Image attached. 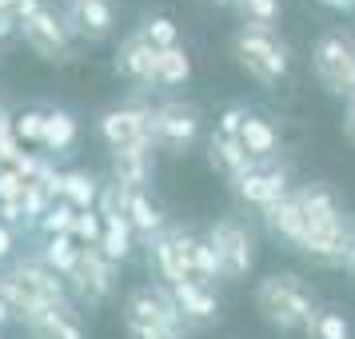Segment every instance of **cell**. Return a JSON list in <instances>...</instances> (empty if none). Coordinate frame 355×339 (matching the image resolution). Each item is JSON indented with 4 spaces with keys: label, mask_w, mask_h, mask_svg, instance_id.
Segmentation results:
<instances>
[{
    "label": "cell",
    "mask_w": 355,
    "mask_h": 339,
    "mask_svg": "<svg viewBox=\"0 0 355 339\" xmlns=\"http://www.w3.org/2000/svg\"><path fill=\"white\" fill-rule=\"evenodd\" d=\"M116 272H120V268H116L100 247H80V263H76V272H72V279H68L72 299L84 304V307H100L104 299H112Z\"/></svg>",
    "instance_id": "cell-9"
},
{
    "label": "cell",
    "mask_w": 355,
    "mask_h": 339,
    "mask_svg": "<svg viewBox=\"0 0 355 339\" xmlns=\"http://www.w3.org/2000/svg\"><path fill=\"white\" fill-rule=\"evenodd\" d=\"M128 224H132V232H136V240L148 243L168 227V220H164V208L148 192H132L128 195Z\"/></svg>",
    "instance_id": "cell-23"
},
{
    "label": "cell",
    "mask_w": 355,
    "mask_h": 339,
    "mask_svg": "<svg viewBox=\"0 0 355 339\" xmlns=\"http://www.w3.org/2000/svg\"><path fill=\"white\" fill-rule=\"evenodd\" d=\"M20 204H24V220H36V224H40V220H44V211L52 208L49 192H44L40 184H33V180L24 184V200H20Z\"/></svg>",
    "instance_id": "cell-36"
},
{
    "label": "cell",
    "mask_w": 355,
    "mask_h": 339,
    "mask_svg": "<svg viewBox=\"0 0 355 339\" xmlns=\"http://www.w3.org/2000/svg\"><path fill=\"white\" fill-rule=\"evenodd\" d=\"M100 252L112 259L116 268L136 256V232H132L128 216L124 220H104V236H100Z\"/></svg>",
    "instance_id": "cell-26"
},
{
    "label": "cell",
    "mask_w": 355,
    "mask_h": 339,
    "mask_svg": "<svg viewBox=\"0 0 355 339\" xmlns=\"http://www.w3.org/2000/svg\"><path fill=\"white\" fill-rule=\"evenodd\" d=\"M148 268L156 275V284H164V288H180L188 279V268H184L180 240H176V224H168L156 240H148Z\"/></svg>",
    "instance_id": "cell-13"
},
{
    "label": "cell",
    "mask_w": 355,
    "mask_h": 339,
    "mask_svg": "<svg viewBox=\"0 0 355 339\" xmlns=\"http://www.w3.org/2000/svg\"><path fill=\"white\" fill-rule=\"evenodd\" d=\"M152 172H156V148H152V140L136 144V148H124V152H112V180L132 188V192H148Z\"/></svg>",
    "instance_id": "cell-17"
},
{
    "label": "cell",
    "mask_w": 355,
    "mask_h": 339,
    "mask_svg": "<svg viewBox=\"0 0 355 339\" xmlns=\"http://www.w3.org/2000/svg\"><path fill=\"white\" fill-rule=\"evenodd\" d=\"M44 108H24V112L12 116V132H17L20 144H40L44 140Z\"/></svg>",
    "instance_id": "cell-34"
},
{
    "label": "cell",
    "mask_w": 355,
    "mask_h": 339,
    "mask_svg": "<svg viewBox=\"0 0 355 339\" xmlns=\"http://www.w3.org/2000/svg\"><path fill=\"white\" fill-rule=\"evenodd\" d=\"M24 331H28V339H88L84 320H80V307L76 304L36 311V315L24 320Z\"/></svg>",
    "instance_id": "cell-14"
},
{
    "label": "cell",
    "mask_w": 355,
    "mask_h": 339,
    "mask_svg": "<svg viewBox=\"0 0 355 339\" xmlns=\"http://www.w3.org/2000/svg\"><path fill=\"white\" fill-rule=\"evenodd\" d=\"M12 116H17V112H8V108L0 104V136H4V132H12Z\"/></svg>",
    "instance_id": "cell-48"
},
{
    "label": "cell",
    "mask_w": 355,
    "mask_h": 339,
    "mask_svg": "<svg viewBox=\"0 0 355 339\" xmlns=\"http://www.w3.org/2000/svg\"><path fill=\"white\" fill-rule=\"evenodd\" d=\"M40 164H44V156H36V152H24L12 168H17L20 180H36V172H40Z\"/></svg>",
    "instance_id": "cell-40"
},
{
    "label": "cell",
    "mask_w": 355,
    "mask_h": 339,
    "mask_svg": "<svg viewBox=\"0 0 355 339\" xmlns=\"http://www.w3.org/2000/svg\"><path fill=\"white\" fill-rule=\"evenodd\" d=\"M20 40L44 64H68L72 60V28H68V17L56 12V8H49V4L36 17L20 20Z\"/></svg>",
    "instance_id": "cell-8"
},
{
    "label": "cell",
    "mask_w": 355,
    "mask_h": 339,
    "mask_svg": "<svg viewBox=\"0 0 355 339\" xmlns=\"http://www.w3.org/2000/svg\"><path fill=\"white\" fill-rule=\"evenodd\" d=\"M64 4H68V8H76V4H84V0H64Z\"/></svg>",
    "instance_id": "cell-53"
},
{
    "label": "cell",
    "mask_w": 355,
    "mask_h": 339,
    "mask_svg": "<svg viewBox=\"0 0 355 339\" xmlns=\"http://www.w3.org/2000/svg\"><path fill=\"white\" fill-rule=\"evenodd\" d=\"M263 224H268V232H272L279 243H288L291 252H300L307 240V216L304 208H300V200H295V192L288 195V200H279L275 208L263 211Z\"/></svg>",
    "instance_id": "cell-19"
},
{
    "label": "cell",
    "mask_w": 355,
    "mask_h": 339,
    "mask_svg": "<svg viewBox=\"0 0 355 339\" xmlns=\"http://www.w3.org/2000/svg\"><path fill=\"white\" fill-rule=\"evenodd\" d=\"M176 240H180L184 268H188V279L211 288V279H220V263H216V252H211L208 236H196V232H188V227L176 224Z\"/></svg>",
    "instance_id": "cell-20"
},
{
    "label": "cell",
    "mask_w": 355,
    "mask_h": 339,
    "mask_svg": "<svg viewBox=\"0 0 355 339\" xmlns=\"http://www.w3.org/2000/svg\"><path fill=\"white\" fill-rule=\"evenodd\" d=\"M148 116H152V104H112L96 116V136L112 152L148 144Z\"/></svg>",
    "instance_id": "cell-10"
},
{
    "label": "cell",
    "mask_w": 355,
    "mask_h": 339,
    "mask_svg": "<svg viewBox=\"0 0 355 339\" xmlns=\"http://www.w3.org/2000/svg\"><path fill=\"white\" fill-rule=\"evenodd\" d=\"M76 136H80V120L68 112V108H49V116H44V140H40V148L44 152H68V148L76 144Z\"/></svg>",
    "instance_id": "cell-25"
},
{
    "label": "cell",
    "mask_w": 355,
    "mask_h": 339,
    "mask_svg": "<svg viewBox=\"0 0 355 339\" xmlns=\"http://www.w3.org/2000/svg\"><path fill=\"white\" fill-rule=\"evenodd\" d=\"M236 12L243 17V24L275 28V20H279V12H284V0H236Z\"/></svg>",
    "instance_id": "cell-31"
},
{
    "label": "cell",
    "mask_w": 355,
    "mask_h": 339,
    "mask_svg": "<svg viewBox=\"0 0 355 339\" xmlns=\"http://www.w3.org/2000/svg\"><path fill=\"white\" fill-rule=\"evenodd\" d=\"M68 28L72 36H80L88 44H100V40H108L116 33V8L112 0H84L76 8H68Z\"/></svg>",
    "instance_id": "cell-16"
},
{
    "label": "cell",
    "mask_w": 355,
    "mask_h": 339,
    "mask_svg": "<svg viewBox=\"0 0 355 339\" xmlns=\"http://www.w3.org/2000/svg\"><path fill=\"white\" fill-rule=\"evenodd\" d=\"M36 259H40L49 272H56L60 279H72L76 263H80V243L72 240V236H49V240L40 243Z\"/></svg>",
    "instance_id": "cell-24"
},
{
    "label": "cell",
    "mask_w": 355,
    "mask_h": 339,
    "mask_svg": "<svg viewBox=\"0 0 355 339\" xmlns=\"http://www.w3.org/2000/svg\"><path fill=\"white\" fill-rule=\"evenodd\" d=\"M8 36H20L17 12H0V40H8Z\"/></svg>",
    "instance_id": "cell-45"
},
{
    "label": "cell",
    "mask_w": 355,
    "mask_h": 339,
    "mask_svg": "<svg viewBox=\"0 0 355 339\" xmlns=\"http://www.w3.org/2000/svg\"><path fill=\"white\" fill-rule=\"evenodd\" d=\"M232 192L240 195V204H248V208L268 211V208H275L279 200H288L295 188H291V176L284 168H263V164H259L256 172H248L240 184H232Z\"/></svg>",
    "instance_id": "cell-12"
},
{
    "label": "cell",
    "mask_w": 355,
    "mask_h": 339,
    "mask_svg": "<svg viewBox=\"0 0 355 339\" xmlns=\"http://www.w3.org/2000/svg\"><path fill=\"white\" fill-rule=\"evenodd\" d=\"M128 339H188V336H176V331H152V327H124Z\"/></svg>",
    "instance_id": "cell-42"
},
{
    "label": "cell",
    "mask_w": 355,
    "mask_h": 339,
    "mask_svg": "<svg viewBox=\"0 0 355 339\" xmlns=\"http://www.w3.org/2000/svg\"><path fill=\"white\" fill-rule=\"evenodd\" d=\"M0 12H17V0H0Z\"/></svg>",
    "instance_id": "cell-50"
},
{
    "label": "cell",
    "mask_w": 355,
    "mask_h": 339,
    "mask_svg": "<svg viewBox=\"0 0 355 339\" xmlns=\"http://www.w3.org/2000/svg\"><path fill=\"white\" fill-rule=\"evenodd\" d=\"M33 184H40V188L49 192L52 204H56V200H64V172H60V168L49 160V156H44V164H40V172H36Z\"/></svg>",
    "instance_id": "cell-37"
},
{
    "label": "cell",
    "mask_w": 355,
    "mask_h": 339,
    "mask_svg": "<svg viewBox=\"0 0 355 339\" xmlns=\"http://www.w3.org/2000/svg\"><path fill=\"white\" fill-rule=\"evenodd\" d=\"M311 72L323 92L343 100H355V36L327 28L311 44Z\"/></svg>",
    "instance_id": "cell-6"
},
{
    "label": "cell",
    "mask_w": 355,
    "mask_h": 339,
    "mask_svg": "<svg viewBox=\"0 0 355 339\" xmlns=\"http://www.w3.org/2000/svg\"><path fill=\"white\" fill-rule=\"evenodd\" d=\"M120 315H124V327H152V331H176V336L192 331L176 304V295H172V288H164L156 279L128 288L124 304H120Z\"/></svg>",
    "instance_id": "cell-4"
},
{
    "label": "cell",
    "mask_w": 355,
    "mask_h": 339,
    "mask_svg": "<svg viewBox=\"0 0 355 339\" xmlns=\"http://www.w3.org/2000/svg\"><path fill=\"white\" fill-rule=\"evenodd\" d=\"M243 120H248V108H243V104H227L224 112L216 116V132H220V136H232V140H240Z\"/></svg>",
    "instance_id": "cell-38"
},
{
    "label": "cell",
    "mask_w": 355,
    "mask_h": 339,
    "mask_svg": "<svg viewBox=\"0 0 355 339\" xmlns=\"http://www.w3.org/2000/svg\"><path fill=\"white\" fill-rule=\"evenodd\" d=\"M304 339H352V323L339 307H315Z\"/></svg>",
    "instance_id": "cell-28"
},
{
    "label": "cell",
    "mask_w": 355,
    "mask_h": 339,
    "mask_svg": "<svg viewBox=\"0 0 355 339\" xmlns=\"http://www.w3.org/2000/svg\"><path fill=\"white\" fill-rule=\"evenodd\" d=\"M100 236H104V220L100 211H76V224H72V240L80 247H100Z\"/></svg>",
    "instance_id": "cell-35"
},
{
    "label": "cell",
    "mask_w": 355,
    "mask_h": 339,
    "mask_svg": "<svg viewBox=\"0 0 355 339\" xmlns=\"http://www.w3.org/2000/svg\"><path fill=\"white\" fill-rule=\"evenodd\" d=\"M343 268H347V272L355 275V243H352V256H347V263H343Z\"/></svg>",
    "instance_id": "cell-51"
},
{
    "label": "cell",
    "mask_w": 355,
    "mask_h": 339,
    "mask_svg": "<svg viewBox=\"0 0 355 339\" xmlns=\"http://www.w3.org/2000/svg\"><path fill=\"white\" fill-rule=\"evenodd\" d=\"M232 60L240 64L248 80L263 84V88H275L291 72V52L284 44V36L275 28H263V24H240L232 33Z\"/></svg>",
    "instance_id": "cell-3"
},
{
    "label": "cell",
    "mask_w": 355,
    "mask_h": 339,
    "mask_svg": "<svg viewBox=\"0 0 355 339\" xmlns=\"http://www.w3.org/2000/svg\"><path fill=\"white\" fill-rule=\"evenodd\" d=\"M192 80V56L184 44L160 52V88H180V84Z\"/></svg>",
    "instance_id": "cell-29"
},
{
    "label": "cell",
    "mask_w": 355,
    "mask_h": 339,
    "mask_svg": "<svg viewBox=\"0 0 355 339\" xmlns=\"http://www.w3.org/2000/svg\"><path fill=\"white\" fill-rule=\"evenodd\" d=\"M116 76L128 80L132 88H160V49H152L144 33H132L116 49Z\"/></svg>",
    "instance_id": "cell-11"
},
{
    "label": "cell",
    "mask_w": 355,
    "mask_h": 339,
    "mask_svg": "<svg viewBox=\"0 0 355 339\" xmlns=\"http://www.w3.org/2000/svg\"><path fill=\"white\" fill-rule=\"evenodd\" d=\"M8 323H12V311H8V304H4V299H0V331H4Z\"/></svg>",
    "instance_id": "cell-49"
},
{
    "label": "cell",
    "mask_w": 355,
    "mask_h": 339,
    "mask_svg": "<svg viewBox=\"0 0 355 339\" xmlns=\"http://www.w3.org/2000/svg\"><path fill=\"white\" fill-rule=\"evenodd\" d=\"M176 295L180 311H184V320L188 327H208V323L220 320V299H216V291L208 284H196V279H184L180 288H172Z\"/></svg>",
    "instance_id": "cell-21"
},
{
    "label": "cell",
    "mask_w": 355,
    "mask_h": 339,
    "mask_svg": "<svg viewBox=\"0 0 355 339\" xmlns=\"http://www.w3.org/2000/svg\"><path fill=\"white\" fill-rule=\"evenodd\" d=\"M323 8H331V12H352L355 8V0H320Z\"/></svg>",
    "instance_id": "cell-47"
},
{
    "label": "cell",
    "mask_w": 355,
    "mask_h": 339,
    "mask_svg": "<svg viewBox=\"0 0 355 339\" xmlns=\"http://www.w3.org/2000/svg\"><path fill=\"white\" fill-rule=\"evenodd\" d=\"M128 195H132V188L116 184V180H104L100 184V200H96L100 220H124L128 216Z\"/></svg>",
    "instance_id": "cell-30"
},
{
    "label": "cell",
    "mask_w": 355,
    "mask_h": 339,
    "mask_svg": "<svg viewBox=\"0 0 355 339\" xmlns=\"http://www.w3.org/2000/svg\"><path fill=\"white\" fill-rule=\"evenodd\" d=\"M339 124H343V140L355 148V100L343 104V120H339Z\"/></svg>",
    "instance_id": "cell-43"
},
{
    "label": "cell",
    "mask_w": 355,
    "mask_h": 339,
    "mask_svg": "<svg viewBox=\"0 0 355 339\" xmlns=\"http://www.w3.org/2000/svg\"><path fill=\"white\" fill-rule=\"evenodd\" d=\"M0 299L8 304L12 320H28L44 307H64V304H76L72 299V288L68 279H60L56 272H49L36 256H24L8 268H0Z\"/></svg>",
    "instance_id": "cell-2"
},
{
    "label": "cell",
    "mask_w": 355,
    "mask_h": 339,
    "mask_svg": "<svg viewBox=\"0 0 355 339\" xmlns=\"http://www.w3.org/2000/svg\"><path fill=\"white\" fill-rule=\"evenodd\" d=\"M208 164L227 180V184H240L248 172H256V168H259V160L248 156V148H243L240 140L220 136V132H211V140H208Z\"/></svg>",
    "instance_id": "cell-18"
},
{
    "label": "cell",
    "mask_w": 355,
    "mask_h": 339,
    "mask_svg": "<svg viewBox=\"0 0 355 339\" xmlns=\"http://www.w3.org/2000/svg\"><path fill=\"white\" fill-rule=\"evenodd\" d=\"M295 200H300V208H304V216H307V232L347 224L339 195L331 192L327 184H320V180H315V184H300V188H295Z\"/></svg>",
    "instance_id": "cell-15"
},
{
    "label": "cell",
    "mask_w": 355,
    "mask_h": 339,
    "mask_svg": "<svg viewBox=\"0 0 355 339\" xmlns=\"http://www.w3.org/2000/svg\"><path fill=\"white\" fill-rule=\"evenodd\" d=\"M100 184H104V180H96L92 172H84V168H68L64 172V200L76 211H92L96 208V200H100Z\"/></svg>",
    "instance_id": "cell-27"
},
{
    "label": "cell",
    "mask_w": 355,
    "mask_h": 339,
    "mask_svg": "<svg viewBox=\"0 0 355 339\" xmlns=\"http://www.w3.org/2000/svg\"><path fill=\"white\" fill-rule=\"evenodd\" d=\"M140 33H144V40L152 44V49H160V52H164V49H176V44H180V28H176V20L164 17V12H160V17H148Z\"/></svg>",
    "instance_id": "cell-33"
},
{
    "label": "cell",
    "mask_w": 355,
    "mask_h": 339,
    "mask_svg": "<svg viewBox=\"0 0 355 339\" xmlns=\"http://www.w3.org/2000/svg\"><path fill=\"white\" fill-rule=\"evenodd\" d=\"M240 144L248 148L252 160L268 164L275 156V148H279V132H275V124L268 120V116L248 112V120H243V128H240Z\"/></svg>",
    "instance_id": "cell-22"
},
{
    "label": "cell",
    "mask_w": 355,
    "mask_h": 339,
    "mask_svg": "<svg viewBox=\"0 0 355 339\" xmlns=\"http://www.w3.org/2000/svg\"><path fill=\"white\" fill-rule=\"evenodd\" d=\"M24 184H28V180H20L17 168H0V204L24 200Z\"/></svg>",
    "instance_id": "cell-39"
},
{
    "label": "cell",
    "mask_w": 355,
    "mask_h": 339,
    "mask_svg": "<svg viewBox=\"0 0 355 339\" xmlns=\"http://www.w3.org/2000/svg\"><path fill=\"white\" fill-rule=\"evenodd\" d=\"M208 4H220V8H236V0H208Z\"/></svg>",
    "instance_id": "cell-52"
},
{
    "label": "cell",
    "mask_w": 355,
    "mask_h": 339,
    "mask_svg": "<svg viewBox=\"0 0 355 339\" xmlns=\"http://www.w3.org/2000/svg\"><path fill=\"white\" fill-rule=\"evenodd\" d=\"M208 243H211V252H216L224 284H243L248 275L256 272L259 243H256V232L243 224L240 216H220L208 227Z\"/></svg>",
    "instance_id": "cell-5"
},
{
    "label": "cell",
    "mask_w": 355,
    "mask_h": 339,
    "mask_svg": "<svg viewBox=\"0 0 355 339\" xmlns=\"http://www.w3.org/2000/svg\"><path fill=\"white\" fill-rule=\"evenodd\" d=\"M200 132H204V116H200L196 104H184V100L152 104V116H148V140H152L156 152L184 156V152L196 148Z\"/></svg>",
    "instance_id": "cell-7"
},
{
    "label": "cell",
    "mask_w": 355,
    "mask_h": 339,
    "mask_svg": "<svg viewBox=\"0 0 355 339\" xmlns=\"http://www.w3.org/2000/svg\"><path fill=\"white\" fill-rule=\"evenodd\" d=\"M352 24H355V20H352Z\"/></svg>",
    "instance_id": "cell-54"
},
{
    "label": "cell",
    "mask_w": 355,
    "mask_h": 339,
    "mask_svg": "<svg viewBox=\"0 0 355 339\" xmlns=\"http://www.w3.org/2000/svg\"><path fill=\"white\" fill-rule=\"evenodd\" d=\"M12 247H17V236H12V227H8V224H0V263H8Z\"/></svg>",
    "instance_id": "cell-44"
},
{
    "label": "cell",
    "mask_w": 355,
    "mask_h": 339,
    "mask_svg": "<svg viewBox=\"0 0 355 339\" xmlns=\"http://www.w3.org/2000/svg\"><path fill=\"white\" fill-rule=\"evenodd\" d=\"M44 8V0H17V20H28Z\"/></svg>",
    "instance_id": "cell-46"
},
{
    "label": "cell",
    "mask_w": 355,
    "mask_h": 339,
    "mask_svg": "<svg viewBox=\"0 0 355 339\" xmlns=\"http://www.w3.org/2000/svg\"><path fill=\"white\" fill-rule=\"evenodd\" d=\"M0 224H8V227L24 224V204H20V200H12V204H0Z\"/></svg>",
    "instance_id": "cell-41"
},
{
    "label": "cell",
    "mask_w": 355,
    "mask_h": 339,
    "mask_svg": "<svg viewBox=\"0 0 355 339\" xmlns=\"http://www.w3.org/2000/svg\"><path fill=\"white\" fill-rule=\"evenodd\" d=\"M72 224H76V208H72L68 200H56L36 227H40V236L49 240V236H72Z\"/></svg>",
    "instance_id": "cell-32"
},
{
    "label": "cell",
    "mask_w": 355,
    "mask_h": 339,
    "mask_svg": "<svg viewBox=\"0 0 355 339\" xmlns=\"http://www.w3.org/2000/svg\"><path fill=\"white\" fill-rule=\"evenodd\" d=\"M252 304H256L259 320L279 336H304L311 315H315V291L304 275L295 272H272L252 288Z\"/></svg>",
    "instance_id": "cell-1"
}]
</instances>
